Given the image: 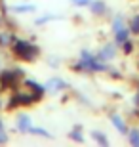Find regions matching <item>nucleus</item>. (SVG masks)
I'll return each instance as SVG.
<instances>
[{"label":"nucleus","mask_w":139,"mask_h":147,"mask_svg":"<svg viewBox=\"0 0 139 147\" xmlns=\"http://www.w3.org/2000/svg\"><path fill=\"white\" fill-rule=\"evenodd\" d=\"M10 48L13 52V55L21 61H34L38 55V48L31 40H25V38H13Z\"/></svg>","instance_id":"f257e3e1"},{"label":"nucleus","mask_w":139,"mask_h":147,"mask_svg":"<svg viewBox=\"0 0 139 147\" xmlns=\"http://www.w3.org/2000/svg\"><path fill=\"white\" fill-rule=\"evenodd\" d=\"M17 76H23V69H4V71L0 73V86L11 88L15 84Z\"/></svg>","instance_id":"f03ea898"},{"label":"nucleus","mask_w":139,"mask_h":147,"mask_svg":"<svg viewBox=\"0 0 139 147\" xmlns=\"http://www.w3.org/2000/svg\"><path fill=\"white\" fill-rule=\"evenodd\" d=\"M65 88H67V82H65L63 78H57V76L50 78V80L44 84L46 94H57V92H61V90H65Z\"/></svg>","instance_id":"7ed1b4c3"},{"label":"nucleus","mask_w":139,"mask_h":147,"mask_svg":"<svg viewBox=\"0 0 139 147\" xmlns=\"http://www.w3.org/2000/svg\"><path fill=\"white\" fill-rule=\"evenodd\" d=\"M15 128L21 132V134H29V130L32 128L31 117H29V115H25V113L17 115V117H15Z\"/></svg>","instance_id":"20e7f679"},{"label":"nucleus","mask_w":139,"mask_h":147,"mask_svg":"<svg viewBox=\"0 0 139 147\" xmlns=\"http://www.w3.org/2000/svg\"><path fill=\"white\" fill-rule=\"evenodd\" d=\"M34 10H36L34 4H13V6H10L11 13H31Z\"/></svg>","instance_id":"39448f33"},{"label":"nucleus","mask_w":139,"mask_h":147,"mask_svg":"<svg viewBox=\"0 0 139 147\" xmlns=\"http://www.w3.org/2000/svg\"><path fill=\"white\" fill-rule=\"evenodd\" d=\"M114 57V48H112V44H107V46H103V50L97 54V59L101 61H107V59H112Z\"/></svg>","instance_id":"423d86ee"},{"label":"nucleus","mask_w":139,"mask_h":147,"mask_svg":"<svg viewBox=\"0 0 139 147\" xmlns=\"http://www.w3.org/2000/svg\"><path fill=\"white\" fill-rule=\"evenodd\" d=\"M13 34L10 33V31H0V48H6V46H11V42H13Z\"/></svg>","instance_id":"0eeeda50"},{"label":"nucleus","mask_w":139,"mask_h":147,"mask_svg":"<svg viewBox=\"0 0 139 147\" xmlns=\"http://www.w3.org/2000/svg\"><path fill=\"white\" fill-rule=\"evenodd\" d=\"M55 19H59V16H54V13H48V16L38 17L36 21H34V25H36V27H42V25H46V23H50V21H55Z\"/></svg>","instance_id":"6e6552de"},{"label":"nucleus","mask_w":139,"mask_h":147,"mask_svg":"<svg viewBox=\"0 0 139 147\" xmlns=\"http://www.w3.org/2000/svg\"><path fill=\"white\" fill-rule=\"evenodd\" d=\"M111 122H112L114 126H116V128H118L120 132H122V134H126V124H124V120L120 119L118 115H112V117H111Z\"/></svg>","instance_id":"1a4fd4ad"},{"label":"nucleus","mask_w":139,"mask_h":147,"mask_svg":"<svg viewBox=\"0 0 139 147\" xmlns=\"http://www.w3.org/2000/svg\"><path fill=\"white\" fill-rule=\"evenodd\" d=\"M29 134H32V136H44V138H52V134H50L46 128H36V126H32L31 130H29Z\"/></svg>","instance_id":"9d476101"},{"label":"nucleus","mask_w":139,"mask_h":147,"mask_svg":"<svg viewBox=\"0 0 139 147\" xmlns=\"http://www.w3.org/2000/svg\"><path fill=\"white\" fill-rule=\"evenodd\" d=\"M90 8H91V11H93V13H103V11H105V4H103V2H99V0H97V2H93V0H91Z\"/></svg>","instance_id":"9b49d317"},{"label":"nucleus","mask_w":139,"mask_h":147,"mask_svg":"<svg viewBox=\"0 0 139 147\" xmlns=\"http://www.w3.org/2000/svg\"><path fill=\"white\" fill-rule=\"evenodd\" d=\"M91 138H93V140H95L97 143H101V145H107V143H109V140H107V138L103 136L101 132H97V130H93V132H91Z\"/></svg>","instance_id":"f8f14e48"},{"label":"nucleus","mask_w":139,"mask_h":147,"mask_svg":"<svg viewBox=\"0 0 139 147\" xmlns=\"http://www.w3.org/2000/svg\"><path fill=\"white\" fill-rule=\"evenodd\" d=\"M116 42H120V44H124L126 40H128V31L126 29H120V31H116Z\"/></svg>","instance_id":"ddd939ff"},{"label":"nucleus","mask_w":139,"mask_h":147,"mask_svg":"<svg viewBox=\"0 0 139 147\" xmlns=\"http://www.w3.org/2000/svg\"><path fill=\"white\" fill-rule=\"evenodd\" d=\"M130 143L135 145V147H139V132L137 130H134L132 134H130Z\"/></svg>","instance_id":"4468645a"},{"label":"nucleus","mask_w":139,"mask_h":147,"mask_svg":"<svg viewBox=\"0 0 139 147\" xmlns=\"http://www.w3.org/2000/svg\"><path fill=\"white\" fill-rule=\"evenodd\" d=\"M69 138H71V140H75V142H80V143L84 142V136H82L78 130H73V132L69 134Z\"/></svg>","instance_id":"2eb2a0df"},{"label":"nucleus","mask_w":139,"mask_h":147,"mask_svg":"<svg viewBox=\"0 0 139 147\" xmlns=\"http://www.w3.org/2000/svg\"><path fill=\"white\" fill-rule=\"evenodd\" d=\"M120 29H124V21H122V17H116L114 23H112V31L116 33V31H120Z\"/></svg>","instance_id":"dca6fc26"},{"label":"nucleus","mask_w":139,"mask_h":147,"mask_svg":"<svg viewBox=\"0 0 139 147\" xmlns=\"http://www.w3.org/2000/svg\"><path fill=\"white\" fill-rule=\"evenodd\" d=\"M10 142V136H8V132L6 130H0V145H4V143Z\"/></svg>","instance_id":"f3484780"},{"label":"nucleus","mask_w":139,"mask_h":147,"mask_svg":"<svg viewBox=\"0 0 139 147\" xmlns=\"http://www.w3.org/2000/svg\"><path fill=\"white\" fill-rule=\"evenodd\" d=\"M75 6H90L91 4V0H71Z\"/></svg>","instance_id":"a211bd4d"},{"label":"nucleus","mask_w":139,"mask_h":147,"mask_svg":"<svg viewBox=\"0 0 139 147\" xmlns=\"http://www.w3.org/2000/svg\"><path fill=\"white\" fill-rule=\"evenodd\" d=\"M132 29H134L135 33H139V17H135V19H134V25H132Z\"/></svg>","instance_id":"6ab92c4d"},{"label":"nucleus","mask_w":139,"mask_h":147,"mask_svg":"<svg viewBox=\"0 0 139 147\" xmlns=\"http://www.w3.org/2000/svg\"><path fill=\"white\" fill-rule=\"evenodd\" d=\"M124 50H126V52H130V50H132V44H126V42H124Z\"/></svg>","instance_id":"aec40b11"},{"label":"nucleus","mask_w":139,"mask_h":147,"mask_svg":"<svg viewBox=\"0 0 139 147\" xmlns=\"http://www.w3.org/2000/svg\"><path fill=\"white\" fill-rule=\"evenodd\" d=\"M0 130H4V119L0 117Z\"/></svg>","instance_id":"412c9836"},{"label":"nucleus","mask_w":139,"mask_h":147,"mask_svg":"<svg viewBox=\"0 0 139 147\" xmlns=\"http://www.w3.org/2000/svg\"><path fill=\"white\" fill-rule=\"evenodd\" d=\"M2 21H4V19H2V16H0V25H2Z\"/></svg>","instance_id":"4be33fe9"}]
</instances>
